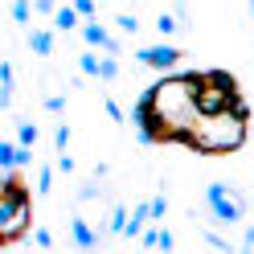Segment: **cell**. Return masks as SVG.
Returning a JSON list of instances; mask_svg holds the SVG:
<instances>
[{
  "instance_id": "obj_7",
  "label": "cell",
  "mask_w": 254,
  "mask_h": 254,
  "mask_svg": "<svg viewBox=\"0 0 254 254\" xmlns=\"http://www.w3.org/2000/svg\"><path fill=\"white\" fill-rule=\"evenodd\" d=\"M54 29H58V33H70V29H82V12H78L74 4H62V8L54 12Z\"/></svg>"
},
{
  "instance_id": "obj_28",
  "label": "cell",
  "mask_w": 254,
  "mask_h": 254,
  "mask_svg": "<svg viewBox=\"0 0 254 254\" xmlns=\"http://www.w3.org/2000/svg\"><path fill=\"white\" fill-rule=\"evenodd\" d=\"M242 246H246V250H254V226L246 230V238H242Z\"/></svg>"
},
{
  "instance_id": "obj_13",
  "label": "cell",
  "mask_w": 254,
  "mask_h": 254,
  "mask_svg": "<svg viewBox=\"0 0 254 254\" xmlns=\"http://www.w3.org/2000/svg\"><path fill=\"white\" fill-rule=\"evenodd\" d=\"M37 123H17V144H25V148H33L37 144Z\"/></svg>"
},
{
  "instance_id": "obj_12",
  "label": "cell",
  "mask_w": 254,
  "mask_h": 254,
  "mask_svg": "<svg viewBox=\"0 0 254 254\" xmlns=\"http://www.w3.org/2000/svg\"><path fill=\"white\" fill-rule=\"evenodd\" d=\"M99 78H103V82H115V78H119V62H115V54H103V62H99Z\"/></svg>"
},
{
  "instance_id": "obj_20",
  "label": "cell",
  "mask_w": 254,
  "mask_h": 254,
  "mask_svg": "<svg viewBox=\"0 0 254 254\" xmlns=\"http://www.w3.org/2000/svg\"><path fill=\"white\" fill-rule=\"evenodd\" d=\"M54 148H58V152H66V148H70V127H66V123L54 131Z\"/></svg>"
},
{
  "instance_id": "obj_4",
  "label": "cell",
  "mask_w": 254,
  "mask_h": 254,
  "mask_svg": "<svg viewBox=\"0 0 254 254\" xmlns=\"http://www.w3.org/2000/svg\"><path fill=\"white\" fill-rule=\"evenodd\" d=\"M205 209L213 213V221H221V226H234V221L246 217V197L238 193L234 185L213 181L209 189H205Z\"/></svg>"
},
{
  "instance_id": "obj_24",
  "label": "cell",
  "mask_w": 254,
  "mask_h": 254,
  "mask_svg": "<svg viewBox=\"0 0 254 254\" xmlns=\"http://www.w3.org/2000/svg\"><path fill=\"white\" fill-rule=\"evenodd\" d=\"M62 107H66V99H62V94H50V99H45V111H50V115H58Z\"/></svg>"
},
{
  "instance_id": "obj_10",
  "label": "cell",
  "mask_w": 254,
  "mask_h": 254,
  "mask_svg": "<svg viewBox=\"0 0 254 254\" xmlns=\"http://www.w3.org/2000/svg\"><path fill=\"white\" fill-rule=\"evenodd\" d=\"M33 0H12V21H17V25H29V21H33Z\"/></svg>"
},
{
  "instance_id": "obj_22",
  "label": "cell",
  "mask_w": 254,
  "mask_h": 254,
  "mask_svg": "<svg viewBox=\"0 0 254 254\" xmlns=\"http://www.w3.org/2000/svg\"><path fill=\"white\" fill-rule=\"evenodd\" d=\"M58 172H66V177H70V172H74V156H66V152H58Z\"/></svg>"
},
{
  "instance_id": "obj_16",
  "label": "cell",
  "mask_w": 254,
  "mask_h": 254,
  "mask_svg": "<svg viewBox=\"0 0 254 254\" xmlns=\"http://www.w3.org/2000/svg\"><path fill=\"white\" fill-rule=\"evenodd\" d=\"M0 82H4V90H0V103H4V107H12V66H4V70H0Z\"/></svg>"
},
{
  "instance_id": "obj_17",
  "label": "cell",
  "mask_w": 254,
  "mask_h": 254,
  "mask_svg": "<svg viewBox=\"0 0 254 254\" xmlns=\"http://www.w3.org/2000/svg\"><path fill=\"white\" fill-rule=\"evenodd\" d=\"M148 205H152V221H164V213H168V197L160 193V197H152Z\"/></svg>"
},
{
  "instance_id": "obj_2",
  "label": "cell",
  "mask_w": 254,
  "mask_h": 254,
  "mask_svg": "<svg viewBox=\"0 0 254 254\" xmlns=\"http://www.w3.org/2000/svg\"><path fill=\"white\" fill-rule=\"evenodd\" d=\"M33 226V193L21 177V168H4V181H0V242L12 246L21 242Z\"/></svg>"
},
{
  "instance_id": "obj_14",
  "label": "cell",
  "mask_w": 254,
  "mask_h": 254,
  "mask_svg": "<svg viewBox=\"0 0 254 254\" xmlns=\"http://www.w3.org/2000/svg\"><path fill=\"white\" fill-rule=\"evenodd\" d=\"M127 217H131V213H127L123 205H115V209H111V221H107V230H111V234H123V230H127Z\"/></svg>"
},
{
  "instance_id": "obj_19",
  "label": "cell",
  "mask_w": 254,
  "mask_h": 254,
  "mask_svg": "<svg viewBox=\"0 0 254 254\" xmlns=\"http://www.w3.org/2000/svg\"><path fill=\"white\" fill-rule=\"evenodd\" d=\"M115 25L123 29V33H139V21L131 17V12H119V17H115Z\"/></svg>"
},
{
  "instance_id": "obj_18",
  "label": "cell",
  "mask_w": 254,
  "mask_h": 254,
  "mask_svg": "<svg viewBox=\"0 0 254 254\" xmlns=\"http://www.w3.org/2000/svg\"><path fill=\"white\" fill-rule=\"evenodd\" d=\"M54 168H58V164H54ZM54 168L45 164V168L37 172V193H50V185H54Z\"/></svg>"
},
{
  "instance_id": "obj_26",
  "label": "cell",
  "mask_w": 254,
  "mask_h": 254,
  "mask_svg": "<svg viewBox=\"0 0 254 254\" xmlns=\"http://www.w3.org/2000/svg\"><path fill=\"white\" fill-rule=\"evenodd\" d=\"M107 115L115 119V123H123V111H119V103H115V99H107Z\"/></svg>"
},
{
  "instance_id": "obj_6",
  "label": "cell",
  "mask_w": 254,
  "mask_h": 254,
  "mask_svg": "<svg viewBox=\"0 0 254 254\" xmlns=\"http://www.w3.org/2000/svg\"><path fill=\"white\" fill-rule=\"evenodd\" d=\"M82 37H86L90 50H103V54H115V58H119V50H123V45L111 37V33H107V29L94 21V17H90V21H82Z\"/></svg>"
},
{
  "instance_id": "obj_29",
  "label": "cell",
  "mask_w": 254,
  "mask_h": 254,
  "mask_svg": "<svg viewBox=\"0 0 254 254\" xmlns=\"http://www.w3.org/2000/svg\"><path fill=\"white\" fill-rule=\"evenodd\" d=\"M250 135H254V123H250Z\"/></svg>"
},
{
  "instance_id": "obj_23",
  "label": "cell",
  "mask_w": 254,
  "mask_h": 254,
  "mask_svg": "<svg viewBox=\"0 0 254 254\" xmlns=\"http://www.w3.org/2000/svg\"><path fill=\"white\" fill-rule=\"evenodd\" d=\"M33 8L45 12V17H54V12H58V0H33Z\"/></svg>"
},
{
  "instance_id": "obj_5",
  "label": "cell",
  "mask_w": 254,
  "mask_h": 254,
  "mask_svg": "<svg viewBox=\"0 0 254 254\" xmlns=\"http://www.w3.org/2000/svg\"><path fill=\"white\" fill-rule=\"evenodd\" d=\"M135 62L139 66H148V70H160V74H168V70H177L181 62H185V50L181 45H144V50H135Z\"/></svg>"
},
{
  "instance_id": "obj_8",
  "label": "cell",
  "mask_w": 254,
  "mask_h": 254,
  "mask_svg": "<svg viewBox=\"0 0 254 254\" xmlns=\"http://www.w3.org/2000/svg\"><path fill=\"white\" fill-rule=\"evenodd\" d=\"M29 50H33L37 58H50L54 54V33L50 29H29Z\"/></svg>"
},
{
  "instance_id": "obj_1",
  "label": "cell",
  "mask_w": 254,
  "mask_h": 254,
  "mask_svg": "<svg viewBox=\"0 0 254 254\" xmlns=\"http://www.w3.org/2000/svg\"><path fill=\"white\" fill-rule=\"evenodd\" d=\"M250 123L254 111H205L193 127V139H189V152L197 156H234L238 148L250 139Z\"/></svg>"
},
{
  "instance_id": "obj_9",
  "label": "cell",
  "mask_w": 254,
  "mask_h": 254,
  "mask_svg": "<svg viewBox=\"0 0 254 254\" xmlns=\"http://www.w3.org/2000/svg\"><path fill=\"white\" fill-rule=\"evenodd\" d=\"M74 246H82V250L99 246V234H94V230L86 226V217H74Z\"/></svg>"
},
{
  "instance_id": "obj_3",
  "label": "cell",
  "mask_w": 254,
  "mask_h": 254,
  "mask_svg": "<svg viewBox=\"0 0 254 254\" xmlns=\"http://www.w3.org/2000/svg\"><path fill=\"white\" fill-rule=\"evenodd\" d=\"M197 99H201V111H242L250 107L242 99V82L230 74V70H201V86H197Z\"/></svg>"
},
{
  "instance_id": "obj_15",
  "label": "cell",
  "mask_w": 254,
  "mask_h": 254,
  "mask_svg": "<svg viewBox=\"0 0 254 254\" xmlns=\"http://www.w3.org/2000/svg\"><path fill=\"white\" fill-rule=\"evenodd\" d=\"M99 62H103L99 54H94V50H86L82 58H78V66H82V74H90V78H99Z\"/></svg>"
},
{
  "instance_id": "obj_11",
  "label": "cell",
  "mask_w": 254,
  "mask_h": 254,
  "mask_svg": "<svg viewBox=\"0 0 254 254\" xmlns=\"http://www.w3.org/2000/svg\"><path fill=\"white\" fill-rule=\"evenodd\" d=\"M181 29V17H172V12H160V17H156V33L160 37H172Z\"/></svg>"
},
{
  "instance_id": "obj_27",
  "label": "cell",
  "mask_w": 254,
  "mask_h": 254,
  "mask_svg": "<svg viewBox=\"0 0 254 254\" xmlns=\"http://www.w3.org/2000/svg\"><path fill=\"white\" fill-rule=\"evenodd\" d=\"M33 242H37V246H54V238H50V230H37Z\"/></svg>"
},
{
  "instance_id": "obj_25",
  "label": "cell",
  "mask_w": 254,
  "mask_h": 254,
  "mask_svg": "<svg viewBox=\"0 0 254 254\" xmlns=\"http://www.w3.org/2000/svg\"><path fill=\"white\" fill-rule=\"evenodd\" d=\"M94 197H99V185H94V181H90V185H82V193H78V201H94Z\"/></svg>"
},
{
  "instance_id": "obj_21",
  "label": "cell",
  "mask_w": 254,
  "mask_h": 254,
  "mask_svg": "<svg viewBox=\"0 0 254 254\" xmlns=\"http://www.w3.org/2000/svg\"><path fill=\"white\" fill-rule=\"evenodd\" d=\"M74 8L82 12V21H90L94 12H99V4H94V0H74Z\"/></svg>"
}]
</instances>
